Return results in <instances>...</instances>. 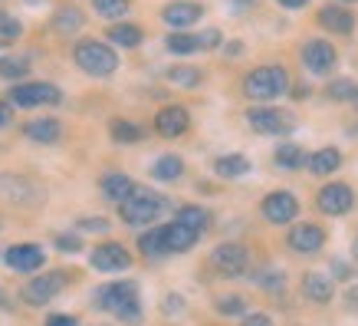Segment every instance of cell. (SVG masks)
<instances>
[{"instance_id":"cell-1","label":"cell","mask_w":358,"mask_h":326,"mask_svg":"<svg viewBox=\"0 0 358 326\" xmlns=\"http://www.w3.org/2000/svg\"><path fill=\"white\" fill-rule=\"evenodd\" d=\"M197 240H201V231L187 228L181 221H171V224L145 231L138 238V250L148 261H162V257H171V254H187Z\"/></svg>"},{"instance_id":"cell-2","label":"cell","mask_w":358,"mask_h":326,"mask_svg":"<svg viewBox=\"0 0 358 326\" xmlns=\"http://www.w3.org/2000/svg\"><path fill=\"white\" fill-rule=\"evenodd\" d=\"M96 306L112 313L115 320L122 323H141V294H138V283L135 280H115V283H106L96 290Z\"/></svg>"},{"instance_id":"cell-3","label":"cell","mask_w":358,"mask_h":326,"mask_svg":"<svg viewBox=\"0 0 358 326\" xmlns=\"http://www.w3.org/2000/svg\"><path fill=\"white\" fill-rule=\"evenodd\" d=\"M289 89V73L282 66H257L243 76V96L253 102H273Z\"/></svg>"},{"instance_id":"cell-4","label":"cell","mask_w":358,"mask_h":326,"mask_svg":"<svg viewBox=\"0 0 358 326\" xmlns=\"http://www.w3.org/2000/svg\"><path fill=\"white\" fill-rule=\"evenodd\" d=\"M73 60H76V66L83 73H89L96 79H106L119 69V53L109 43H102V40H79L73 46Z\"/></svg>"},{"instance_id":"cell-5","label":"cell","mask_w":358,"mask_h":326,"mask_svg":"<svg viewBox=\"0 0 358 326\" xmlns=\"http://www.w3.org/2000/svg\"><path fill=\"white\" fill-rule=\"evenodd\" d=\"M164 201L158 191H152V188H131V195L125 198V201H119V217L125 221V224H131V228H145V224H152L155 217L164 211Z\"/></svg>"},{"instance_id":"cell-6","label":"cell","mask_w":358,"mask_h":326,"mask_svg":"<svg viewBox=\"0 0 358 326\" xmlns=\"http://www.w3.org/2000/svg\"><path fill=\"white\" fill-rule=\"evenodd\" d=\"M247 122L253 132H260V135H289L296 129V116L289 109H280V106H260L247 109Z\"/></svg>"},{"instance_id":"cell-7","label":"cell","mask_w":358,"mask_h":326,"mask_svg":"<svg viewBox=\"0 0 358 326\" xmlns=\"http://www.w3.org/2000/svg\"><path fill=\"white\" fill-rule=\"evenodd\" d=\"M10 106L17 109H36V106H59L63 93L53 83H20L10 89Z\"/></svg>"},{"instance_id":"cell-8","label":"cell","mask_w":358,"mask_h":326,"mask_svg":"<svg viewBox=\"0 0 358 326\" xmlns=\"http://www.w3.org/2000/svg\"><path fill=\"white\" fill-rule=\"evenodd\" d=\"M210 267L224 277H240V273L250 271V250L237 240H227V244H217L210 250Z\"/></svg>"},{"instance_id":"cell-9","label":"cell","mask_w":358,"mask_h":326,"mask_svg":"<svg viewBox=\"0 0 358 326\" xmlns=\"http://www.w3.org/2000/svg\"><path fill=\"white\" fill-rule=\"evenodd\" d=\"M63 283H66V273H59V271L40 273V277H30V283H23L20 297L30 306H46L59 290H63Z\"/></svg>"},{"instance_id":"cell-10","label":"cell","mask_w":358,"mask_h":326,"mask_svg":"<svg viewBox=\"0 0 358 326\" xmlns=\"http://www.w3.org/2000/svg\"><path fill=\"white\" fill-rule=\"evenodd\" d=\"M315 205H319V211L329 217H342L352 211V205H355V191L348 185H342V182H332V185L319 188V195H315Z\"/></svg>"},{"instance_id":"cell-11","label":"cell","mask_w":358,"mask_h":326,"mask_svg":"<svg viewBox=\"0 0 358 326\" xmlns=\"http://www.w3.org/2000/svg\"><path fill=\"white\" fill-rule=\"evenodd\" d=\"M260 211L270 224H289L299 215V198L293 191H270V195L260 201Z\"/></svg>"},{"instance_id":"cell-12","label":"cell","mask_w":358,"mask_h":326,"mask_svg":"<svg viewBox=\"0 0 358 326\" xmlns=\"http://www.w3.org/2000/svg\"><path fill=\"white\" fill-rule=\"evenodd\" d=\"M89 264L102 273H119V271H129L131 267V254H129V247H122V244H115V240H106V244L92 247Z\"/></svg>"},{"instance_id":"cell-13","label":"cell","mask_w":358,"mask_h":326,"mask_svg":"<svg viewBox=\"0 0 358 326\" xmlns=\"http://www.w3.org/2000/svg\"><path fill=\"white\" fill-rule=\"evenodd\" d=\"M336 63H338V53L329 40H309V43L303 46V66L309 69V73H315V76L332 73Z\"/></svg>"},{"instance_id":"cell-14","label":"cell","mask_w":358,"mask_h":326,"mask_svg":"<svg viewBox=\"0 0 358 326\" xmlns=\"http://www.w3.org/2000/svg\"><path fill=\"white\" fill-rule=\"evenodd\" d=\"M46 261V254L40 244H13V247H7V254H3V264L10 267V271L17 273H33L40 271Z\"/></svg>"},{"instance_id":"cell-15","label":"cell","mask_w":358,"mask_h":326,"mask_svg":"<svg viewBox=\"0 0 358 326\" xmlns=\"http://www.w3.org/2000/svg\"><path fill=\"white\" fill-rule=\"evenodd\" d=\"M204 17V7L194 4V0H174L162 11V20L171 27V30H187V27H194L197 20Z\"/></svg>"},{"instance_id":"cell-16","label":"cell","mask_w":358,"mask_h":326,"mask_svg":"<svg viewBox=\"0 0 358 326\" xmlns=\"http://www.w3.org/2000/svg\"><path fill=\"white\" fill-rule=\"evenodd\" d=\"M286 244L296 254H315V250H322V244H326V231L319 228V224H293L289 234H286Z\"/></svg>"},{"instance_id":"cell-17","label":"cell","mask_w":358,"mask_h":326,"mask_svg":"<svg viewBox=\"0 0 358 326\" xmlns=\"http://www.w3.org/2000/svg\"><path fill=\"white\" fill-rule=\"evenodd\" d=\"M187 125H191V116H187L185 106H164V109H158V116H155V129H158V135H164V139L185 135Z\"/></svg>"},{"instance_id":"cell-18","label":"cell","mask_w":358,"mask_h":326,"mask_svg":"<svg viewBox=\"0 0 358 326\" xmlns=\"http://www.w3.org/2000/svg\"><path fill=\"white\" fill-rule=\"evenodd\" d=\"M319 23H322L329 33H342V36H348V33L355 30V13H348L342 4H326V7L319 11Z\"/></svg>"},{"instance_id":"cell-19","label":"cell","mask_w":358,"mask_h":326,"mask_svg":"<svg viewBox=\"0 0 358 326\" xmlns=\"http://www.w3.org/2000/svg\"><path fill=\"white\" fill-rule=\"evenodd\" d=\"M332 277L329 273H319V271H313V273H306L303 277V294L313 300V304H329L332 297H336V287H332Z\"/></svg>"},{"instance_id":"cell-20","label":"cell","mask_w":358,"mask_h":326,"mask_svg":"<svg viewBox=\"0 0 358 326\" xmlns=\"http://www.w3.org/2000/svg\"><path fill=\"white\" fill-rule=\"evenodd\" d=\"M99 188H102V195L109 198V201H125V198L131 195V188H135V182H131L129 175H122V172H109V175H102V182H99Z\"/></svg>"},{"instance_id":"cell-21","label":"cell","mask_w":358,"mask_h":326,"mask_svg":"<svg viewBox=\"0 0 358 326\" xmlns=\"http://www.w3.org/2000/svg\"><path fill=\"white\" fill-rule=\"evenodd\" d=\"M23 135L33 142H43V145H50V142H56L59 135H63V125L56 119H30L27 125H23Z\"/></svg>"},{"instance_id":"cell-22","label":"cell","mask_w":358,"mask_h":326,"mask_svg":"<svg viewBox=\"0 0 358 326\" xmlns=\"http://www.w3.org/2000/svg\"><path fill=\"white\" fill-rule=\"evenodd\" d=\"M338 165H342V152L338 149H319L306 158V168L313 175H332L338 172Z\"/></svg>"},{"instance_id":"cell-23","label":"cell","mask_w":358,"mask_h":326,"mask_svg":"<svg viewBox=\"0 0 358 326\" xmlns=\"http://www.w3.org/2000/svg\"><path fill=\"white\" fill-rule=\"evenodd\" d=\"M0 195L17 201V205H27L33 195V185H27L20 175H0Z\"/></svg>"},{"instance_id":"cell-24","label":"cell","mask_w":358,"mask_h":326,"mask_svg":"<svg viewBox=\"0 0 358 326\" xmlns=\"http://www.w3.org/2000/svg\"><path fill=\"white\" fill-rule=\"evenodd\" d=\"M141 40H145V33H141V27H135V23H115V27H109V43H115V46L135 50Z\"/></svg>"},{"instance_id":"cell-25","label":"cell","mask_w":358,"mask_h":326,"mask_svg":"<svg viewBox=\"0 0 358 326\" xmlns=\"http://www.w3.org/2000/svg\"><path fill=\"white\" fill-rule=\"evenodd\" d=\"M214 172L220 175V178H240V175H247L250 172V158L247 155H220L217 162H214Z\"/></svg>"},{"instance_id":"cell-26","label":"cell","mask_w":358,"mask_h":326,"mask_svg":"<svg viewBox=\"0 0 358 326\" xmlns=\"http://www.w3.org/2000/svg\"><path fill=\"white\" fill-rule=\"evenodd\" d=\"M164 46H168V53H178V56H187V53H197V50H201L197 33H187V30H171L168 40H164Z\"/></svg>"},{"instance_id":"cell-27","label":"cell","mask_w":358,"mask_h":326,"mask_svg":"<svg viewBox=\"0 0 358 326\" xmlns=\"http://www.w3.org/2000/svg\"><path fill=\"white\" fill-rule=\"evenodd\" d=\"M152 175L158 182H178V178L185 175V162H181L178 155H162V158L152 165Z\"/></svg>"},{"instance_id":"cell-28","label":"cell","mask_w":358,"mask_h":326,"mask_svg":"<svg viewBox=\"0 0 358 326\" xmlns=\"http://www.w3.org/2000/svg\"><path fill=\"white\" fill-rule=\"evenodd\" d=\"M174 221H181V224H187V228H194L204 234L207 224H210V215H207L201 205H181L178 208V215H174Z\"/></svg>"},{"instance_id":"cell-29","label":"cell","mask_w":358,"mask_h":326,"mask_svg":"<svg viewBox=\"0 0 358 326\" xmlns=\"http://www.w3.org/2000/svg\"><path fill=\"white\" fill-rule=\"evenodd\" d=\"M83 11L79 7H63V11H56L53 17V30L56 33H76L79 27H83Z\"/></svg>"},{"instance_id":"cell-30","label":"cell","mask_w":358,"mask_h":326,"mask_svg":"<svg viewBox=\"0 0 358 326\" xmlns=\"http://www.w3.org/2000/svg\"><path fill=\"white\" fill-rule=\"evenodd\" d=\"M109 132H112V139L122 142V145H129V142H141V135H145V129L135 125V122H129V119H112Z\"/></svg>"},{"instance_id":"cell-31","label":"cell","mask_w":358,"mask_h":326,"mask_svg":"<svg viewBox=\"0 0 358 326\" xmlns=\"http://www.w3.org/2000/svg\"><path fill=\"white\" fill-rule=\"evenodd\" d=\"M30 73L27 56H0V79H20Z\"/></svg>"},{"instance_id":"cell-32","label":"cell","mask_w":358,"mask_h":326,"mask_svg":"<svg viewBox=\"0 0 358 326\" xmlns=\"http://www.w3.org/2000/svg\"><path fill=\"white\" fill-rule=\"evenodd\" d=\"M129 0H92V11L102 17V20H119L129 13Z\"/></svg>"},{"instance_id":"cell-33","label":"cell","mask_w":358,"mask_h":326,"mask_svg":"<svg viewBox=\"0 0 358 326\" xmlns=\"http://www.w3.org/2000/svg\"><path fill=\"white\" fill-rule=\"evenodd\" d=\"M276 165H280V168H303L306 165L303 149H299V145H289V142L280 145V149H276Z\"/></svg>"},{"instance_id":"cell-34","label":"cell","mask_w":358,"mask_h":326,"mask_svg":"<svg viewBox=\"0 0 358 326\" xmlns=\"http://www.w3.org/2000/svg\"><path fill=\"white\" fill-rule=\"evenodd\" d=\"M168 83L191 89L201 83V69H194V66H171V69H168Z\"/></svg>"},{"instance_id":"cell-35","label":"cell","mask_w":358,"mask_h":326,"mask_svg":"<svg viewBox=\"0 0 358 326\" xmlns=\"http://www.w3.org/2000/svg\"><path fill=\"white\" fill-rule=\"evenodd\" d=\"M358 93V86L352 79H332L329 83V99H336V102H352Z\"/></svg>"},{"instance_id":"cell-36","label":"cell","mask_w":358,"mask_h":326,"mask_svg":"<svg viewBox=\"0 0 358 326\" xmlns=\"http://www.w3.org/2000/svg\"><path fill=\"white\" fill-rule=\"evenodd\" d=\"M20 33H23L20 20H13L10 13H0V46H10Z\"/></svg>"},{"instance_id":"cell-37","label":"cell","mask_w":358,"mask_h":326,"mask_svg":"<svg viewBox=\"0 0 358 326\" xmlns=\"http://www.w3.org/2000/svg\"><path fill=\"white\" fill-rule=\"evenodd\" d=\"M243 310H247V300H243V297H237V294L220 297V300H217V313H224V316H240Z\"/></svg>"},{"instance_id":"cell-38","label":"cell","mask_w":358,"mask_h":326,"mask_svg":"<svg viewBox=\"0 0 358 326\" xmlns=\"http://www.w3.org/2000/svg\"><path fill=\"white\" fill-rule=\"evenodd\" d=\"M76 231H92V234H102V231H109V221L106 217H83L76 224Z\"/></svg>"},{"instance_id":"cell-39","label":"cell","mask_w":358,"mask_h":326,"mask_svg":"<svg viewBox=\"0 0 358 326\" xmlns=\"http://www.w3.org/2000/svg\"><path fill=\"white\" fill-rule=\"evenodd\" d=\"M56 247L76 254V250H83V238H79V234H59V238H56Z\"/></svg>"},{"instance_id":"cell-40","label":"cell","mask_w":358,"mask_h":326,"mask_svg":"<svg viewBox=\"0 0 358 326\" xmlns=\"http://www.w3.org/2000/svg\"><path fill=\"white\" fill-rule=\"evenodd\" d=\"M220 30H204V33H197V43H201V50H217L220 46Z\"/></svg>"},{"instance_id":"cell-41","label":"cell","mask_w":358,"mask_h":326,"mask_svg":"<svg viewBox=\"0 0 358 326\" xmlns=\"http://www.w3.org/2000/svg\"><path fill=\"white\" fill-rule=\"evenodd\" d=\"M260 287H263V290H270V294H280V290H282V273H263V277H260Z\"/></svg>"},{"instance_id":"cell-42","label":"cell","mask_w":358,"mask_h":326,"mask_svg":"<svg viewBox=\"0 0 358 326\" xmlns=\"http://www.w3.org/2000/svg\"><path fill=\"white\" fill-rule=\"evenodd\" d=\"M164 313H185V300H181L178 294L164 297Z\"/></svg>"},{"instance_id":"cell-43","label":"cell","mask_w":358,"mask_h":326,"mask_svg":"<svg viewBox=\"0 0 358 326\" xmlns=\"http://www.w3.org/2000/svg\"><path fill=\"white\" fill-rule=\"evenodd\" d=\"M46 326H79V323H76V316L53 313V316H46Z\"/></svg>"},{"instance_id":"cell-44","label":"cell","mask_w":358,"mask_h":326,"mask_svg":"<svg viewBox=\"0 0 358 326\" xmlns=\"http://www.w3.org/2000/svg\"><path fill=\"white\" fill-rule=\"evenodd\" d=\"M243 326H273V320L266 313H250L243 316Z\"/></svg>"},{"instance_id":"cell-45","label":"cell","mask_w":358,"mask_h":326,"mask_svg":"<svg viewBox=\"0 0 358 326\" xmlns=\"http://www.w3.org/2000/svg\"><path fill=\"white\" fill-rule=\"evenodd\" d=\"M10 122H13V106H10V102H3V99H0V129H7Z\"/></svg>"},{"instance_id":"cell-46","label":"cell","mask_w":358,"mask_h":326,"mask_svg":"<svg viewBox=\"0 0 358 326\" xmlns=\"http://www.w3.org/2000/svg\"><path fill=\"white\" fill-rule=\"evenodd\" d=\"M345 304H348V310H355V306H358V283L345 294Z\"/></svg>"},{"instance_id":"cell-47","label":"cell","mask_w":358,"mask_h":326,"mask_svg":"<svg viewBox=\"0 0 358 326\" xmlns=\"http://www.w3.org/2000/svg\"><path fill=\"white\" fill-rule=\"evenodd\" d=\"M280 4L286 7V11H299V7H306L309 0H280Z\"/></svg>"},{"instance_id":"cell-48","label":"cell","mask_w":358,"mask_h":326,"mask_svg":"<svg viewBox=\"0 0 358 326\" xmlns=\"http://www.w3.org/2000/svg\"><path fill=\"white\" fill-rule=\"evenodd\" d=\"M7 306H10V300H7V294L0 290V310H7Z\"/></svg>"},{"instance_id":"cell-49","label":"cell","mask_w":358,"mask_h":326,"mask_svg":"<svg viewBox=\"0 0 358 326\" xmlns=\"http://www.w3.org/2000/svg\"><path fill=\"white\" fill-rule=\"evenodd\" d=\"M352 250H355V257H358V238H355V244H352Z\"/></svg>"},{"instance_id":"cell-50","label":"cell","mask_w":358,"mask_h":326,"mask_svg":"<svg viewBox=\"0 0 358 326\" xmlns=\"http://www.w3.org/2000/svg\"><path fill=\"white\" fill-rule=\"evenodd\" d=\"M27 4H43V0H27Z\"/></svg>"},{"instance_id":"cell-51","label":"cell","mask_w":358,"mask_h":326,"mask_svg":"<svg viewBox=\"0 0 358 326\" xmlns=\"http://www.w3.org/2000/svg\"><path fill=\"white\" fill-rule=\"evenodd\" d=\"M342 4H358V0H342Z\"/></svg>"},{"instance_id":"cell-52","label":"cell","mask_w":358,"mask_h":326,"mask_svg":"<svg viewBox=\"0 0 358 326\" xmlns=\"http://www.w3.org/2000/svg\"><path fill=\"white\" fill-rule=\"evenodd\" d=\"M352 102H355V106H358V93H355V99H352Z\"/></svg>"}]
</instances>
